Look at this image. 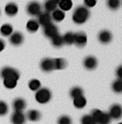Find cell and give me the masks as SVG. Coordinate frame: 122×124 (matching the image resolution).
Masks as SVG:
<instances>
[{
  "instance_id": "obj_37",
  "label": "cell",
  "mask_w": 122,
  "mask_h": 124,
  "mask_svg": "<svg viewBox=\"0 0 122 124\" xmlns=\"http://www.w3.org/2000/svg\"><path fill=\"white\" fill-rule=\"evenodd\" d=\"M6 47V42H4L2 39H0V51H2Z\"/></svg>"
},
{
  "instance_id": "obj_22",
  "label": "cell",
  "mask_w": 122,
  "mask_h": 124,
  "mask_svg": "<svg viewBox=\"0 0 122 124\" xmlns=\"http://www.w3.org/2000/svg\"><path fill=\"white\" fill-rule=\"evenodd\" d=\"M86 104H87V101H86L85 96L81 95V96H78V97H75L73 99V105L75 106V108H78V109H81L84 108Z\"/></svg>"
},
{
  "instance_id": "obj_9",
  "label": "cell",
  "mask_w": 122,
  "mask_h": 124,
  "mask_svg": "<svg viewBox=\"0 0 122 124\" xmlns=\"http://www.w3.org/2000/svg\"><path fill=\"white\" fill-rule=\"evenodd\" d=\"M74 44H76L78 47H84L87 44V34L84 31H78L74 33Z\"/></svg>"
},
{
  "instance_id": "obj_33",
  "label": "cell",
  "mask_w": 122,
  "mask_h": 124,
  "mask_svg": "<svg viewBox=\"0 0 122 124\" xmlns=\"http://www.w3.org/2000/svg\"><path fill=\"white\" fill-rule=\"evenodd\" d=\"M9 112V106L6 102L0 101V116H6Z\"/></svg>"
},
{
  "instance_id": "obj_27",
  "label": "cell",
  "mask_w": 122,
  "mask_h": 124,
  "mask_svg": "<svg viewBox=\"0 0 122 124\" xmlns=\"http://www.w3.org/2000/svg\"><path fill=\"white\" fill-rule=\"evenodd\" d=\"M111 89L115 93H118V94L122 93V79L118 78L117 80L114 81L111 85Z\"/></svg>"
},
{
  "instance_id": "obj_8",
  "label": "cell",
  "mask_w": 122,
  "mask_h": 124,
  "mask_svg": "<svg viewBox=\"0 0 122 124\" xmlns=\"http://www.w3.org/2000/svg\"><path fill=\"white\" fill-rule=\"evenodd\" d=\"M9 41L13 46H19L24 43V34L22 32H19V31L12 32V34L10 35Z\"/></svg>"
},
{
  "instance_id": "obj_36",
  "label": "cell",
  "mask_w": 122,
  "mask_h": 124,
  "mask_svg": "<svg viewBox=\"0 0 122 124\" xmlns=\"http://www.w3.org/2000/svg\"><path fill=\"white\" fill-rule=\"evenodd\" d=\"M117 76H118V78L122 79V65H120L117 69Z\"/></svg>"
},
{
  "instance_id": "obj_28",
  "label": "cell",
  "mask_w": 122,
  "mask_h": 124,
  "mask_svg": "<svg viewBox=\"0 0 122 124\" xmlns=\"http://www.w3.org/2000/svg\"><path fill=\"white\" fill-rule=\"evenodd\" d=\"M81 95H84V90L80 87H74V88H72L71 91H70V96H71L72 99L81 96Z\"/></svg>"
},
{
  "instance_id": "obj_20",
  "label": "cell",
  "mask_w": 122,
  "mask_h": 124,
  "mask_svg": "<svg viewBox=\"0 0 122 124\" xmlns=\"http://www.w3.org/2000/svg\"><path fill=\"white\" fill-rule=\"evenodd\" d=\"M50 41H51V45L54 46V47H56V48H60L62 47V46L64 45V43H63V38H62V35L61 34H56L55 37H53L50 39Z\"/></svg>"
},
{
  "instance_id": "obj_25",
  "label": "cell",
  "mask_w": 122,
  "mask_h": 124,
  "mask_svg": "<svg viewBox=\"0 0 122 124\" xmlns=\"http://www.w3.org/2000/svg\"><path fill=\"white\" fill-rule=\"evenodd\" d=\"M56 9H58V6L56 3H54L50 0H45V2H44V10H45V12L51 13L55 11Z\"/></svg>"
},
{
  "instance_id": "obj_26",
  "label": "cell",
  "mask_w": 122,
  "mask_h": 124,
  "mask_svg": "<svg viewBox=\"0 0 122 124\" xmlns=\"http://www.w3.org/2000/svg\"><path fill=\"white\" fill-rule=\"evenodd\" d=\"M63 38V43L67 44V45H72L74 44V32L67 31L66 33H64V35H62Z\"/></svg>"
},
{
  "instance_id": "obj_38",
  "label": "cell",
  "mask_w": 122,
  "mask_h": 124,
  "mask_svg": "<svg viewBox=\"0 0 122 124\" xmlns=\"http://www.w3.org/2000/svg\"><path fill=\"white\" fill-rule=\"evenodd\" d=\"M50 1H53L54 3H56L57 6H58V3H59V1H60V0H50Z\"/></svg>"
},
{
  "instance_id": "obj_32",
  "label": "cell",
  "mask_w": 122,
  "mask_h": 124,
  "mask_svg": "<svg viewBox=\"0 0 122 124\" xmlns=\"http://www.w3.org/2000/svg\"><path fill=\"white\" fill-rule=\"evenodd\" d=\"M80 123L81 124H98L97 121L93 119L90 115H85L80 119Z\"/></svg>"
},
{
  "instance_id": "obj_14",
  "label": "cell",
  "mask_w": 122,
  "mask_h": 124,
  "mask_svg": "<svg viewBox=\"0 0 122 124\" xmlns=\"http://www.w3.org/2000/svg\"><path fill=\"white\" fill-rule=\"evenodd\" d=\"M40 68H41V70H42L43 72H46V73L54 71L53 59H51V58H45V59H43V60L41 61V63H40Z\"/></svg>"
},
{
  "instance_id": "obj_5",
  "label": "cell",
  "mask_w": 122,
  "mask_h": 124,
  "mask_svg": "<svg viewBox=\"0 0 122 124\" xmlns=\"http://www.w3.org/2000/svg\"><path fill=\"white\" fill-rule=\"evenodd\" d=\"M43 33H44V35H45L46 38L51 39L53 37H55L56 34H58L59 30H58L57 25H55L54 23H50V24H48L47 26L43 27Z\"/></svg>"
},
{
  "instance_id": "obj_31",
  "label": "cell",
  "mask_w": 122,
  "mask_h": 124,
  "mask_svg": "<svg viewBox=\"0 0 122 124\" xmlns=\"http://www.w3.org/2000/svg\"><path fill=\"white\" fill-rule=\"evenodd\" d=\"M28 87H29V89L31 91H37V90H39L41 88V82L38 79H31L29 81V84H28Z\"/></svg>"
},
{
  "instance_id": "obj_2",
  "label": "cell",
  "mask_w": 122,
  "mask_h": 124,
  "mask_svg": "<svg viewBox=\"0 0 122 124\" xmlns=\"http://www.w3.org/2000/svg\"><path fill=\"white\" fill-rule=\"evenodd\" d=\"M51 91L48 88H42L41 87L39 90L35 91V100L40 104H46L51 100Z\"/></svg>"
},
{
  "instance_id": "obj_21",
  "label": "cell",
  "mask_w": 122,
  "mask_h": 124,
  "mask_svg": "<svg viewBox=\"0 0 122 124\" xmlns=\"http://www.w3.org/2000/svg\"><path fill=\"white\" fill-rule=\"evenodd\" d=\"M58 7L61 11L65 12V11H69V10L72 9L73 2H72V0H60L58 3Z\"/></svg>"
},
{
  "instance_id": "obj_13",
  "label": "cell",
  "mask_w": 122,
  "mask_h": 124,
  "mask_svg": "<svg viewBox=\"0 0 122 124\" xmlns=\"http://www.w3.org/2000/svg\"><path fill=\"white\" fill-rule=\"evenodd\" d=\"M4 13L10 17H13L18 13V7L14 2H9L6 7H4Z\"/></svg>"
},
{
  "instance_id": "obj_23",
  "label": "cell",
  "mask_w": 122,
  "mask_h": 124,
  "mask_svg": "<svg viewBox=\"0 0 122 124\" xmlns=\"http://www.w3.org/2000/svg\"><path fill=\"white\" fill-rule=\"evenodd\" d=\"M13 32V27L11 24H4L0 28V33L2 37H10Z\"/></svg>"
},
{
  "instance_id": "obj_3",
  "label": "cell",
  "mask_w": 122,
  "mask_h": 124,
  "mask_svg": "<svg viewBox=\"0 0 122 124\" xmlns=\"http://www.w3.org/2000/svg\"><path fill=\"white\" fill-rule=\"evenodd\" d=\"M0 76L2 77V79L4 78H13L15 80H18L20 74L16 69L11 68V66H4L0 70Z\"/></svg>"
},
{
  "instance_id": "obj_39",
  "label": "cell",
  "mask_w": 122,
  "mask_h": 124,
  "mask_svg": "<svg viewBox=\"0 0 122 124\" xmlns=\"http://www.w3.org/2000/svg\"><path fill=\"white\" fill-rule=\"evenodd\" d=\"M119 124H122V123H119Z\"/></svg>"
},
{
  "instance_id": "obj_7",
  "label": "cell",
  "mask_w": 122,
  "mask_h": 124,
  "mask_svg": "<svg viewBox=\"0 0 122 124\" xmlns=\"http://www.w3.org/2000/svg\"><path fill=\"white\" fill-rule=\"evenodd\" d=\"M37 22L39 23V25L42 26V27H45L47 26L48 24L53 23V19H51V15L50 13H47V12H41L40 14L38 15V19Z\"/></svg>"
},
{
  "instance_id": "obj_10",
  "label": "cell",
  "mask_w": 122,
  "mask_h": 124,
  "mask_svg": "<svg viewBox=\"0 0 122 124\" xmlns=\"http://www.w3.org/2000/svg\"><path fill=\"white\" fill-rule=\"evenodd\" d=\"M98 40L100 43L105 44L106 45V44L110 43L111 41H113V33H111L109 30H102V31H100V33H98Z\"/></svg>"
},
{
  "instance_id": "obj_1",
  "label": "cell",
  "mask_w": 122,
  "mask_h": 124,
  "mask_svg": "<svg viewBox=\"0 0 122 124\" xmlns=\"http://www.w3.org/2000/svg\"><path fill=\"white\" fill-rule=\"evenodd\" d=\"M90 17V10L85 6H79L74 10L72 14V19L76 25H82L89 19Z\"/></svg>"
},
{
  "instance_id": "obj_18",
  "label": "cell",
  "mask_w": 122,
  "mask_h": 124,
  "mask_svg": "<svg viewBox=\"0 0 122 124\" xmlns=\"http://www.w3.org/2000/svg\"><path fill=\"white\" fill-rule=\"evenodd\" d=\"M39 28H40V25H39V23L37 22V19H30L29 22L27 23V25H26V29L30 33L37 32L39 30Z\"/></svg>"
},
{
  "instance_id": "obj_12",
  "label": "cell",
  "mask_w": 122,
  "mask_h": 124,
  "mask_svg": "<svg viewBox=\"0 0 122 124\" xmlns=\"http://www.w3.org/2000/svg\"><path fill=\"white\" fill-rule=\"evenodd\" d=\"M26 120V115L23 111H14L11 116L12 124H25Z\"/></svg>"
},
{
  "instance_id": "obj_16",
  "label": "cell",
  "mask_w": 122,
  "mask_h": 124,
  "mask_svg": "<svg viewBox=\"0 0 122 124\" xmlns=\"http://www.w3.org/2000/svg\"><path fill=\"white\" fill-rule=\"evenodd\" d=\"M51 19L56 23H60L65 18V12L61 11L60 9H56L54 12H51Z\"/></svg>"
},
{
  "instance_id": "obj_34",
  "label": "cell",
  "mask_w": 122,
  "mask_h": 124,
  "mask_svg": "<svg viewBox=\"0 0 122 124\" xmlns=\"http://www.w3.org/2000/svg\"><path fill=\"white\" fill-rule=\"evenodd\" d=\"M57 124H72V119L69 116H61L58 119Z\"/></svg>"
},
{
  "instance_id": "obj_24",
  "label": "cell",
  "mask_w": 122,
  "mask_h": 124,
  "mask_svg": "<svg viewBox=\"0 0 122 124\" xmlns=\"http://www.w3.org/2000/svg\"><path fill=\"white\" fill-rule=\"evenodd\" d=\"M111 121V119L108 115V112H101V115L98 116V118L97 119V123L98 124H109Z\"/></svg>"
},
{
  "instance_id": "obj_19",
  "label": "cell",
  "mask_w": 122,
  "mask_h": 124,
  "mask_svg": "<svg viewBox=\"0 0 122 124\" xmlns=\"http://www.w3.org/2000/svg\"><path fill=\"white\" fill-rule=\"evenodd\" d=\"M53 64H54V71L55 70H62L66 66V60L62 58H55L53 59Z\"/></svg>"
},
{
  "instance_id": "obj_15",
  "label": "cell",
  "mask_w": 122,
  "mask_h": 124,
  "mask_svg": "<svg viewBox=\"0 0 122 124\" xmlns=\"http://www.w3.org/2000/svg\"><path fill=\"white\" fill-rule=\"evenodd\" d=\"M26 105H27V103L22 97H16L12 103V107L14 111H23L26 108Z\"/></svg>"
},
{
  "instance_id": "obj_4",
  "label": "cell",
  "mask_w": 122,
  "mask_h": 124,
  "mask_svg": "<svg viewBox=\"0 0 122 124\" xmlns=\"http://www.w3.org/2000/svg\"><path fill=\"white\" fill-rule=\"evenodd\" d=\"M26 12L30 16H38L42 12V7H41V4L38 1H31L26 7Z\"/></svg>"
},
{
  "instance_id": "obj_29",
  "label": "cell",
  "mask_w": 122,
  "mask_h": 124,
  "mask_svg": "<svg viewBox=\"0 0 122 124\" xmlns=\"http://www.w3.org/2000/svg\"><path fill=\"white\" fill-rule=\"evenodd\" d=\"M121 6V0H107V7L113 11L118 10Z\"/></svg>"
},
{
  "instance_id": "obj_17",
  "label": "cell",
  "mask_w": 122,
  "mask_h": 124,
  "mask_svg": "<svg viewBox=\"0 0 122 124\" xmlns=\"http://www.w3.org/2000/svg\"><path fill=\"white\" fill-rule=\"evenodd\" d=\"M26 119H28L29 121H32V122H37L41 119V113L35 109H30L28 110L27 115H26Z\"/></svg>"
},
{
  "instance_id": "obj_35",
  "label": "cell",
  "mask_w": 122,
  "mask_h": 124,
  "mask_svg": "<svg viewBox=\"0 0 122 124\" xmlns=\"http://www.w3.org/2000/svg\"><path fill=\"white\" fill-rule=\"evenodd\" d=\"M84 2H85V7L86 8H93L97 4V0H84Z\"/></svg>"
},
{
  "instance_id": "obj_11",
  "label": "cell",
  "mask_w": 122,
  "mask_h": 124,
  "mask_svg": "<svg viewBox=\"0 0 122 124\" xmlns=\"http://www.w3.org/2000/svg\"><path fill=\"white\" fill-rule=\"evenodd\" d=\"M84 68L88 71H92V70L97 69L98 66V59L93 56H88L84 59Z\"/></svg>"
},
{
  "instance_id": "obj_30",
  "label": "cell",
  "mask_w": 122,
  "mask_h": 124,
  "mask_svg": "<svg viewBox=\"0 0 122 124\" xmlns=\"http://www.w3.org/2000/svg\"><path fill=\"white\" fill-rule=\"evenodd\" d=\"M3 85L7 89H14L17 85V80H15V79H13V78H4Z\"/></svg>"
},
{
  "instance_id": "obj_6",
  "label": "cell",
  "mask_w": 122,
  "mask_h": 124,
  "mask_svg": "<svg viewBox=\"0 0 122 124\" xmlns=\"http://www.w3.org/2000/svg\"><path fill=\"white\" fill-rule=\"evenodd\" d=\"M108 115H109L110 119H114V120H119L122 117V107L121 105L119 104H114L110 106L109 111H108Z\"/></svg>"
}]
</instances>
